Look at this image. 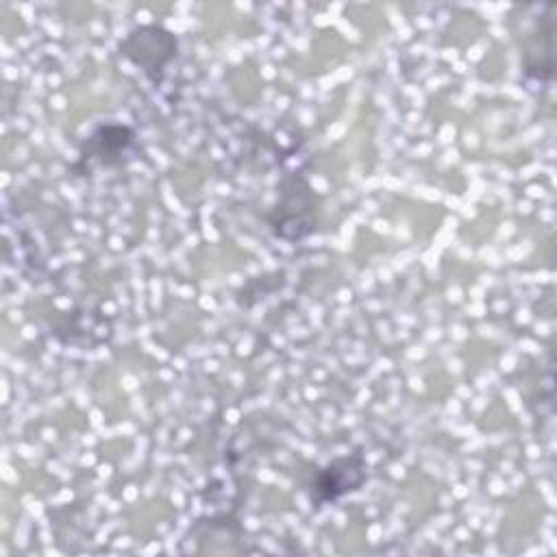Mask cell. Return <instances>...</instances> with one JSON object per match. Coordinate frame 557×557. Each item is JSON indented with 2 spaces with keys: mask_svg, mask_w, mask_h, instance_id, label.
<instances>
[{
  "mask_svg": "<svg viewBox=\"0 0 557 557\" xmlns=\"http://www.w3.org/2000/svg\"><path fill=\"white\" fill-rule=\"evenodd\" d=\"M124 57H128L135 65L146 67V72L161 70L176 52V39L157 26H144L135 30L122 44Z\"/></svg>",
  "mask_w": 557,
  "mask_h": 557,
  "instance_id": "1",
  "label": "cell"
},
{
  "mask_svg": "<svg viewBox=\"0 0 557 557\" xmlns=\"http://www.w3.org/2000/svg\"><path fill=\"white\" fill-rule=\"evenodd\" d=\"M366 479L363 461L359 457H342L326 466L315 483L320 500H335L337 496L357 490Z\"/></svg>",
  "mask_w": 557,
  "mask_h": 557,
  "instance_id": "2",
  "label": "cell"
}]
</instances>
